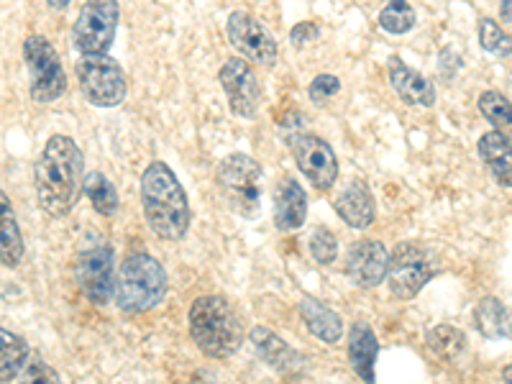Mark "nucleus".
<instances>
[{"instance_id":"3","label":"nucleus","mask_w":512,"mask_h":384,"mask_svg":"<svg viewBox=\"0 0 512 384\" xmlns=\"http://www.w3.org/2000/svg\"><path fill=\"white\" fill-rule=\"evenodd\" d=\"M190 336L210 359H228L244 344V323L226 297L203 295L190 305Z\"/></svg>"},{"instance_id":"7","label":"nucleus","mask_w":512,"mask_h":384,"mask_svg":"<svg viewBox=\"0 0 512 384\" xmlns=\"http://www.w3.org/2000/svg\"><path fill=\"white\" fill-rule=\"evenodd\" d=\"M75 75L85 100L93 103L95 108H116L126 100V75H123L121 64L108 54L82 57L75 67Z\"/></svg>"},{"instance_id":"9","label":"nucleus","mask_w":512,"mask_h":384,"mask_svg":"<svg viewBox=\"0 0 512 384\" xmlns=\"http://www.w3.org/2000/svg\"><path fill=\"white\" fill-rule=\"evenodd\" d=\"M75 277L80 290L93 305H105L116 297V277L113 272V249L105 241H95L80 249L75 262Z\"/></svg>"},{"instance_id":"1","label":"nucleus","mask_w":512,"mask_h":384,"mask_svg":"<svg viewBox=\"0 0 512 384\" xmlns=\"http://www.w3.org/2000/svg\"><path fill=\"white\" fill-rule=\"evenodd\" d=\"M34 185L47 216H70L85 192V157L70 136L57 134L44 144L34 167Z\"/></svg>"},{"instance_id":"13","label":"nucleus","mask_w":512,"mask_h":384,"mask_svg":"<svg viewBox=\"0 0 512 384\" xmlns=\"http://www.w3.org/2000/svg\"><path fill=\"white\" fill-rule=\"evenodd\" d=\"M218 82L228 98V108L241 118H256L262 108V85L254 67L244 57H231L218 70Z\"/></svg>"},{"instance_id":"6","label":"nucleus","mask_w":512,"mask_h":384,"mask_svg":"<svg viewBox=\"0 0 512 384\" xmlns=\"http://www.w3.org/2000/svg\"><path fill=\"white\" fill-rule=\"evenodd\" d=\"M24 62L29 70V93L36 103H54L67 93V75L52 41L31 34L24 41Z\"/></svg>"},{"instance_id":"11","label":"nucleus","mask_w":512,"mask_h":384,"mask_svg":"<svg viewBox=\"0 0 512 384\" xmlns=\"http://www.w3.org/2000/svg\"><path fill=\"white\" fill-rule=\"evenodd\" d=\"M433 277V264L418 244L402 241L390 254L387 285L397 300H413Z\"/></svg>"},{"instance_id":"12","label":"nucleus","mask_w":512,"mask_h":384,"mask_svg":"<svg viewBox=\"0 0 512 384\" xmlns=\"http://www.w3.org/2000/svg\"><path fill=\"white\" fill-rule=\"evenodd\" d=\"M226 34L228 41H231V47L239 54H244L249 62L272 67L280 59V47H277L274 36L267 31V26L262 21H256L244 8H239V11H233L228 16Z\"/></svg>"},{"instance_id":"34","label":"nucleus","mask_w":512,"mask_h":384,"mask_svg":"<svg viewBox=\"0 0 512 384\" xmlns=\"http://www.w3.org/2000/svg\"><path fill=\"white\" fill-rule=\"evenodd\" d=\"M500 11L502 21H505V24H512V0H500Z\"/></svg>"},{"instance_id":"20","label":"nucleus","mask_w":512,"mask_h":384,"mask_svg":"<svg viewBox=\"0 0 512 384\" xmlns=\"http://www.w3.org/2000/svg\"><path fill=\"white\" fill-rule=\"evenodd\" d=\"M300 315H303L308 331L313 333L315 338H320L323 344L333 346L341 341V336H344V320H341V315H338L336 310L328 308V305L320 303V300L303 297Z\"/></svg>"},{"instance_id":"5","label":"nucleus","mask_w":512,"mask_h":384,"mask_svg":"<svg viewBox=\"0 0 512 384\" xmlns=\"http://www.w3.org/2000/svg\"><path fill=\"white\" fill-rule=\"evenodd\" d=\"M218 187L233 213L254 221L262 210V167L249 154H228L218 167Z\"/></svg>"},{"instance_id":"21","label":"nucleus","mask_w":512,"mask_h":384,"mask_svg":"<svg viewBox=\"0 0 512 384\" xmlns=\"http://www.w3.org/2000/svg\"><path fill=\"white\" fill-rule=\"evenodd\" d=\"M479 157L502 187H512V144L500 131H489L479 139Z\"/></svg>"},{"instance_id":"19","label":"nucleus","mask_w":512,"mask_h":384,"mask_svg":"<svg viewBox=\"0 0 512 384\" xmlns=\"http://www.w3.org/2000/svg\"><path fill=\"white\" fill-rule=\"evenodd\" d=\"M379 356V341L374 336L372 326L364 320H356L349 331V361L351 369L359 374L364 382H374V364Z\"/></svg>"},{"instance_id":"18","label":"nucleus","mask_w":512,"mask_h":384,"mask_svg":"<svg viewBox=\"0 0 512 384\" xmlns=\"http://www.w3.org/2000/svg\"><path fill=\"white\" fill-rule=\"evenodd\" d=\"M251 344H254L256 354L262 356V361H267V367L274 369V372L292 374L303 364V356L297 354L287 341H282L277 333L264 326H256L251 331Z\"/></svg>"},{"instance_id":"33","label":"nucleus","mask_w":512,"mask_h":384,"mask_svg":"<svg viewBox=\"0 0 512 384\" xmlns=\"http://www.w3.org/2000/svg\"><path fill=\"white\" fill-rule=\"evenodd\" d=\"M320 36V29L313 24V21H303V24L292 26L290 31V41L295 47H305L308 41H315Z\"/></svg>"},{"instance_id":"31","label":"nucleus","mask_w":512,"mask_h":384,"mask_svg":"<svg viewBox=\"0 0 512 384\" xmlns=\"http://www.w3.org/2000/svg\"><path fill=\"white\" fill-rule=\"evenodd\" d=\"M338 90H341V80H338L336 75H328V72H323V75H318L313 82H310L308 95L313 103L323 105V103H328V100H331Z\"/></svg>"},{"instance_id":"35","label":"nucleus","mask_w":512,"mask_h":384,"mask_svg":"<svg viewBox=\"0 0 512 384\" xmlns=\"http://www.w3.org/2000/svg\"><path fill=\"white\" fill-rule=\"evenodd\" d=\"M49 8H54V11H64V8L70 6L72 0H47Z\"/></svg>"},{"instance_id":"8","label":"nucleus","mask_w":512,"mask_h":384,"mask_svg":"<svg viewBox=\"0 0 512 384\" xmlns=\"http://www.w3.org/2000/svg\"><path fill=\"white\" fill-rule=\"evenodd\" d=\"M121 6L118 0H85L72 29V44L82 57L108 54L118 29Z\"/></svg>"},{"instance_id":"16","label":"nucleus","mask_w":512,"mask_h":384,"mask_svg":"<svg viewBox=\"0 0 512 384\" xmlns=\"http://www.w3.org/2000/svg\"><path fill=\"white\" fill-rule=\"evenodd\" d=\"M387 77H390V85L400 100H405L408 105H423V108H431L436 103V88L433 82L425 75L415 72L413 67L402 62L400 57H390L387 62Z\"/></svg>"},{"instance_id":"23","label":"nucleus","mask_w":512,"mask_h":384,"mask_svg":"<svg viewBox=\"0 0 512 384\" xmlns=\"http://www.w3.org/2000/svg\"><path fill=\"white\" fill-rule=\"evenodd\" d=\"M0 203H3V216H0V256H3V267L13 269L24 259V239H21V231H18L16 216H13L6 192L0 195Z\"/></svg>"},{"instance_id":"28","label":"nucleus","mask_w":512,"mask_h":384,"mask_svg":"<svg viewBox=\"0 0 512 384\" xmlns=\"http://www.w3.org/2000/svg\"><path fill=\"white\" fill-rule=\"evenodd\" d=\"M379 26H382L387 34H408L415 26V11L410 8L408 0H390V3L382 8V13H379Z\"/></svg>"},{"instance_id":"36","label":"nucleus","mask_w":512,"mask_h":384,"mask_svg":"<svg viewBox=\"0 0 512 384\" xmlns=\"http://www.w3.org/2000/svg\"><path fill=\"white\" fill-rule=\"evenodd\" d=\"M502 379H505V382H512V364L505 369V372H502Z\"/></svg>"},{"instance_id":"10","label":"nucleus","mask_w":512,"mask_h":384,"mask_svg":"<svg viewBox=\"0 0 512 384\" xmlns=\"http://www.w3.org/2000/svg\"><path fill=\"white\" fill-rule=\"evenodd\" d=\"M290 149L297 169L310 180V185L320 192H328L338 180V159L333 146L320 136L297 131L290 136Z\"/></svg>"},{"instance_id":"29","label":"nucleus","mask_w":512,"mask_h":384,"mask_svg":"<svg viewBox=\"0 0 512 384\" xmlns=\"http://www.w3.org/2000/svg\"><path fill=\"white\" fill-rule=\"evenodd\" d=\"M479 44H482L484 52L495 54V57H510L512 54V36L505 34L492 18L479 21Z\"/></svg>"},{"instance_id":"32","label":"nucleus","mask_w":512,"mask_h":384,"mask_svg":"<svg viewBox=\"0 0 512 384\" xmlns=\"http://www.w3.org/2000/svg\"><path fill=\"white\" fill-rule=\"evenodd\" d=\"M26 377H29L31 382H57V374H54L36 354H31L29 364H26Z\"/></svg>"},{"instance_id":"30","label":"nucleus","mask_w":512,"mask_h":384,"mask_svg":"<svg viewBox=\"0 0 512 384\" xmlns=\"http://www.w3.org/2000/svg\"><path fill=\"white\" fill-rule=\"evenodd\" d=\"M310 256H313L318 264H323V267H328V264L336 262L338 241H336V236H333L331 228H326V226L315 228L313 236H310Z\"/></svg>"},{"instance_id":"4","label":"nucleus","mask_w":512,"mask_h":384,"mask_svg":"<svg viewBox=\"0 0 512 384\" xmlns=\"http://www.w3.org/2000/svg\"><path fill=\"white\" fill-rule=\"evenodd\" d=\"M167 295V272L152 254L136 251L123 259L116 277V305L128 315L149 313Z\"/></svg>"},{"instance_id":"15","label":"nucleus","mask_w":512,"mask_h":384,"mask_svg":"<svg viewBox=\"0 0 512 384\" xmlns=\"http://www.w3.org/2000/svg\"><path fill=\"white\" fill-rule=\"evenodd\" d=\"M308 216V198L303 185L295 177H282L274 187V226L290 233L305 223Z\"/></svg>"},{"instance_id":"14","label":"nucleus","mask_w":512,"mask_h":384,"mask_svg":"<svg viewBox=\"0 0 512 384\" xmlns=\"http://www.w3.org/2000/svg\"><path fill=\"white\" fill-rule=\"evenodd\" d=\"M387 269H390V254L379 241L364 239L351 244L346 254V277L351 285L372 290L379 282L387 280Z\"/></svg>"},{"instance_id":"24","label":"nucleus","mask_w":512,"mask_h":384,"mask_svg":"<svg viewBox=\"0 0 512 384\" xmlns=\"http://www.w3.org/2000/svg\"><path fill=\"white\" fill-rule=\"evenodd\" d=\"M0 338H3V351H0V379L8 384L26 369V364H29L31 359V349L24 338L6 331V328H3Z\"/></svg>"},{"instance_id":"25","label":"nucleus","mask_w":512,"mask_h":384,"mask_svg":"<svg viewBox=\"0 0 512 384\" xmlns=\"http://www.w3.org/2000/svg\"><path fill=\"white\" fill-rule=\"evenodd\" d=\"M479 111L487 118L495 131H500L507 141L512 144V103L497 90H487V93L479 95Z\"/></svg>"},{"instance_id":"17","label":"nucleus","mask_w":512,"mask_h":384,"mask_svg":"<svg viewBox=\"0 0 512 384\" xmlns=\"http://www.w3.org/2000/svg\"><path fill=\"white\" fill-rule=\"evenodd\" d=\"M336 210L338 216L344 218L346 226L351 228H369L374 223V216H377V205H374V195L364 182L354 180L338 192L336 198Z\"/></svg>"},{"instance_id":"26","label":"nucleus","mask_w":512,"mask_h":384,"mask_svg":"<svg viewBox=\"0 0 512 384\" xmlns=\"http://www.w3.org/2000/svg\"><path fill=\"white\" fill-rule=\"evenodd\" d=\"M85 195H88L90 205L98 210L100 216L111 218L118 213V192L103 172H90V175H85Z\"/></svg>"},{"instance_id":"2","label":"nucleus","mask_w":512,"mask_h":384,"mask_svg":"<svg viewBox=\"0 0 512 384\" xmlns=\"http://www.w3.org/2000/svg\"><path fill=\"white\" fill-rule=\"evenodd\" d=\"M141 205L146 226L162 241H180L190 228V203L175 172L164 162H152L141 175Z\"/></svg>"},{"instance_id":"22","label":"nucleus","mask_w":512,"mask_h":384,"mask_svg":"<svg viewBox=\"0 0 512 384\" xmlns=\"http://www.w3.org/2000/svg\"><path fill=\"white\" fill-rule=\"evenodd\" d=\"M477 328L489 341H512V310L502 305L497 297H484L479 300L477 310Z\"/></svg>"},{"instance_id":"27","label":"nucleus","mask_w":512,"mask_h":384,"mask_svg":"<svg viewBox=\"0 0 512 384\" xmlns=\"http://www.w3.org/2000/svg\"><path fill=\"white\" fill-rule=\"evenodd\" d=\"M425 344L438 359L443 361H459V356L466 351V336L454 326H436L428 331Z\"/></svg>"}]
</instances>
